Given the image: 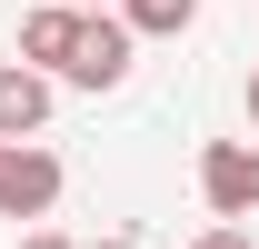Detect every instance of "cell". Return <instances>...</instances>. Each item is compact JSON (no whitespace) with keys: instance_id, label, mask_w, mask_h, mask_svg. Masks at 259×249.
<instances>
[{"instance_id":"1","label":"cell","mask_w":259,"mask_h":249,"mask_svg":"<svg viewBox=\"0 0 259 249\" xmlns=\"http://www.w3.org/2000/svg\"><path fill=\"white\" fill-rule=\"evenodd\" d=\"M60 189H70V170L40 150V140L0 150V219H50V210H60Z\"/></svg>"},{"instance_id":"2","label":"cell","mask_w":259,"mask_h":249,"mask_svg":"<svg viewBox=\"0 0 259 249\" xmlns=\"http://www.w3.org/2000/svg\"><path fill=\"white\" fill-rule=\"evenodd\" d=\"M199 199H209V219H229V229L259 210V150L249 140H209V150H199Z\"/></svg>"},{"instance_id":"8","label":"cell","mask_w":259,"mask_h":249,"mask_svg":"<svg viewBox=\"0 0 259 249\" xmlns=\"http://www.w3.org/2000/svg\"><path fill=\"white\" fill-rule=\"evenodd\" d=\"M20 249H80V239H60V229H30V239H20Z\"/></svg>"},{"instance_id":"6","label":"cell","mask_w":259,"mask_h":249,"mask_svg":"<svg viewBox=\"0 0 259 249\" xmlns=\"http://www.w3.org/2000/svg\"><path fill=\"white\" fill-rule=\"evenodd\" d=\"M199 20V0H120V30L130 40H180Z\"/></svg>"},{"instance_id":"5","label":"cell","mask_w":259,"mask_h":249,"mask_svg":"<svg viewBox=\"0 0 259 249\" xmlns=\"http://www.w3.org/2000/svg\"><path fill=\"white\" fill-rule=\"evenodd\" d=\"M70 40H80V10H60V0H40L30 20H20V70H70Z\"/></svg>"},{"instance_id":"3","label":"cell","mask_w":259,"mask_h":249,"mask_svg":"<svg viewBox=\"0 0 259 249\" xmlns=\"http://www.w3.org/2000/svg\"><path fill=\"white\" fill-rule=\"evenodd\" d=\"M130 50H140V40L120 30V10H90V20H80V40H70V90H120L130 80Z\"/></svg>"},{"instance_id":"11","label":"cell","mask_w":259,"mask_h":249,"mask_svg":"<svg viewBox=\"0 0 259 249\" xmlns=\"http://www.w3.org/2000/svg\"><path fill=\"white\" fill-rule=\"evenodd\" d=\"M100 249H140V239H100Z\"/></svg>"},{"instance_id":"10","label":"cell","mask_w":259,"mask_h":249,"mask_svg":"<svg viewBox=\"0 0 259 249\" xmlns=\"http://www.w3.org/2000/svg\"><path fill=\"white\" fill-rule=\"evenodd\" d=\"M249 130H259V70H249Z\"/></svg>"},{"instance_id":"7","label":"cell","mask_w":259,"mask_h":249,"mask_svg":"<svg viewBox=\"0 0 259 249\" xmlns=\"http://www.w3.org/2000/svg\"><path fill=\"white\" fill-rule=\"evenodd\" d=\"M190 249H259V239H249V229H229V219H209V229H199Z\"/></svg>"},{"instance_id":"4","label":"cell","mask_w":259,"mask_h":249,"mask_svg":"<svg viewBox=\"0 0 259 249\" xmlns=\"http://www.w3.org/2000/svg\"><path fill=\"white\" fill-rule=\"evenodd\" d=\"M40 130H50V80L20 70V60H0V150H20Z\"/></svg>"},{"instance_id":"9","label":"cell","mask_w":259,"mask_h":249,"mask_svg":"<svg viewBox=\"0 0 259 249\" xmlns=\"http://www.w3.org/2000/svg\"><path fill=\"white\" fill-rule=\"evenodd\" d=\"M60 10H80V20H90V10H120V0H60Z\"/></svg>"}]
</instances>
